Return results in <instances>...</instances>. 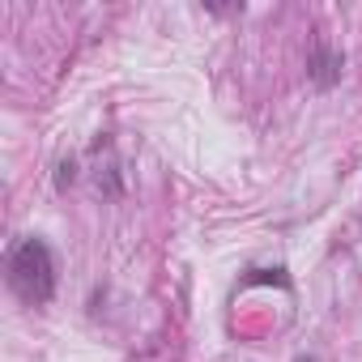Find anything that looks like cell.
I'll use <instances>...</instances> for the list:
<instances>
[{
  "label": "cell",
  "instance_id": "7a4b0ae2",
  "mask_svg": "<svg viewBox=\"0 0 362 362\" xmlns=\"http://www.w3.org/2000/svg\"><path fill=\"white\" fill-rule=\"evenodd\" d=\"M341 69H345V56H341L337 47H328V43H315V47H311V56H307V77H311L320 90L337 86V81H341Z\"/></svg>",
  "mask_w": 362,
  "mask_h": 362
},
{
  "label": "cell",
  "instance_id": "6da1fadb",
  "mask_svg": "<svg viewBox=\"0 0 362 362\" xmlns=\"http://www.w3.org/2000/svg\"><path fill=\"white\" fill-rule=\"evenodd\" d=\"M5 269H9V286H13V294L22 303H30V307L52 303V294H56V256H52V247L43 239H35V235L18 239L9 247Z\"/></svg>",
  "mask_w": 362,
  "mask_h": 362
},
{
  "label": "cell",
  "instance_id": "3957f363",
  "mask_svg": "<svg viewBox=\"0 0 362 362\" xmlns=\"http://www.w3.org/2000/svg\"><path fill=\"white\" fill-rule=\"evenodd\" d=\"M73 184V162H60V188Z\"/></svg>",
  "mask_w": 362,
  "mask_h": 362
}]
</instances>
